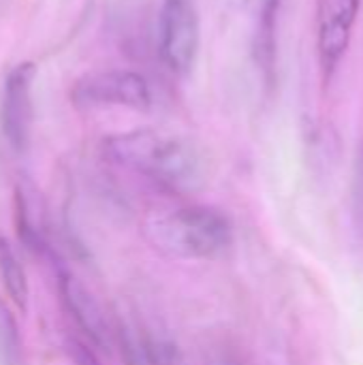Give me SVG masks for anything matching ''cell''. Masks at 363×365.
Wrapping results in <instances>:
<instances>
[{
	"label": "cell",
	"instance_id": "8fae6325",
	"mask_svg": "<svg viewBox=\"0 0 363 365\" xmlns=\"http://www.w3.org/2000/svg\"><path fill=\"white\" fill-rule=\"evenodd\" d=\"M15 210H17V233L21 237V242L28 248H41V229L36 222V214H34V203L30 192H26L24 188H17L15 192Z\"/></svg>",
	"mask_w": 363,
	"mask_h": 365
},
{
	"label": "cell",
	"instance_id": "5b68a950",
	"mask_svg": "<svg viewBox=\"0 0 363 365\" xmlns=\"http://www.w3.org/2000/svg\"><path fill=\"white\" fill-rule=\"evenodd\" d=\"M32 79L34 66L21 62L6 73L2 101H0V126L6 143L15 152H24L32 130Z\"/></svg>",
	"mask_w": 363,
	"mask_h": 365
},
{
	"label": "cell",
	"instance_id": "9c48e42d",
	"mask_svg": "<svg viewBox=\"0 0 363 365\" xmlns=\"http://www.w3.org/2000/svg\"><path fill=\"white\" fill-rule=\"evenodd\" d=\"M276 11H278V0H267L259 19V28H257L255 51H257V62L261 64L265 73L274 68V58H276V32H274Z\"/></svg>",
	"mask_w": 363,
	"mask_h": 365
},
{
	"label": "cell",
	"instance_id": "ba28073f",
	"mask_svg": "<svg viewBox=\"0 0 363 365\" xmlns=\"http://www.w3.org/2000/svg\"><path fill=\"white\" fill-rule=\"evenodd\" d=\"M0 282L6 291V295L11 297V302L19 310H24L26 302H28V280H26L24 267H21L15 250L2 235H0Z\"/></svg>",
	"mask_w": 363,
	"mask_h": 365
},
{
	"label": "cell",
	"instance_id": "277c9868",
	"mask_svg": "<svg viewBox=\"0 0 363 365\" xmlns=\"http://www.w3.org/2000/svg\"><path fill=\"white\" fill-rule=\"evenodd\" d=\"M199 49V15L193 0H165L160 9V58L175 75H188Z\"/></svg>",
	"mask_w": 363,
	"mask_h": 365
},
{
	"label": "cell",
	"instance_id": "30bf717a",
	"mask_svg": "<svg viewBox=\"0 0 363 365\" xmlns=\"http://www.w3.org/2000/svg\"><path fill=\"white\" fill-rule=\"evenodd\" d=\"M21 336L11 308L0 299V365H21Z\"/></svg>",
	"mask_w": 363,
	"mask_h": 365
},
{
	"label": "cell",
	"instance_id": "7a4b0ae2",
	"mask_svg": "<svg viewBox=\"0 0 363 365\" xmlns=\"http://www.w3.org/2000/svg\"><path fill=\"white\" fill-rule=\"evenodd\" d=\"M150 244L182 259L220 257L233 242L227 216L212 207H180L145 222Z\"/></svg>",
	"mask_w": 363,
	"mask_h": 365
},
{
	"label": "cell",
	"instance_id": "7c38bea8",
	"mask_svg": "<svg viewBox=\"0 0 363 365\" xmlns=\"http://www.w3.org/2000/svg\"><path fill=\"white\" fill-rule=\"evenodd\" d=\"M353 203H355V220L363 235V148L355 163V180H353Z\"/></svg>",
	"mask_w": 363,
	"mask_h": 365
},
{
	"label": "cell",
	"instance_id": "6da1fadb",
	"mask_svg": "<svg viewBox=\"0 0 363 365\" xmlns=\"http://www.w3.org/2000/svg\"><path fill=\"white\" fill-rule=\"evenodd\" d=\"M103 152L113 165L169 188H190L199 180V160L193 148L156 130L113 135L105 139Z\"/></svg>",
	"mask_w": 363,
	"mask_h": 365
},
{
	"label": "cell",
	"instance_id": "8992f818",
	"mask_svg": "<svg viewBox=\"0 0 363 365\" xmlns=\"http://www.w3.org/2000/svg\"><path fill=\"white\" fill-rule=\"evenodd\" d=\"M359 0H321L319 6V58L332 73L344 56L357 19Z\"/></svg>",
	"mask_w": 363,
	"mask_h": 365
},
{
	"label": "cell",
	"instance_id": "52a82bcc",
	"mask_svg": "<svg viewBox=\"0 0 363 365\" xmlns=\"http://www.w3.org/2000/svg\"><path fill=\"white\" fill-rule=\"evenodd\" d=\"M58 293H60L64 310L68 312V317L73 319L77 329H81V334L88 340H92L94 344H103L105 336H107L105 321H103V314H101L96 302L86 291V287L75 276L60 269L58 272Z\"/></svg>",
	"mask_w": 363,
	"mask_h": 365
},
{
	"label": "cell",
	"instance_id": "3957f363",
	"mask_svg": "<svg viewBox=\"0 0 363 365\" xmlns=\"http://www.w3.org/2000/svg\"><path fill=\"white\" fill-rule=\"evenodd\" d=\"M71 98L79 107H128L145 111L152 105L148 81L133 71H94L73 83Z\"/></svg>",
	"mask_w": 363,
	"mask_h": 365
}]
</instances>
